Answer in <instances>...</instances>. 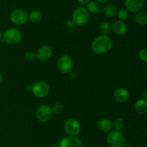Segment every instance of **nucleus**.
I'll use <instances>...</instances> for the list:
<instances>
[{"label": "nucleus", "mask_w": 147, "mask_h": 147, "mask_svg": "<svg viewBox=\"0 0 147 147\" xmlns=\"http://www.w3.org/2000/svg\"><path fill=\"white\" fill-rule=\"evenodd\" d=\"M113 47V41L108 35H100L93 40L91 48L93 53L98 55L105 54L111 50Z\"/></svg>", "instance_id": "nucleus-1"}, {"label": "nucleus", "mask_w": 147, "mask_h": 147, "mask_svg": "<svg viewBox=\"0 0 147 147\" xmlns=\"http://www.w3.org/2000/svg\"><path fill=\"white\" fill-rule=\"evenodd\" d=\"M126 142V137L120 131H111L106 138V142L109 147H124Z\"/></svg>", "instance_id": "nucleus-2"}, {"label": "nucleus", "mask_w": 147, "mask_h": 147, "mask_svg": "<svg viewBox=\"0 0 147 147\" xmlns=\"http://www.w3.org/2000/svg\"><path fill=\"white\" fill-rule=\"evenodd\" d=\"M72 21L79 26L87 24L90 19V14L87 9L83 7H78L73 11L72 14Z\"/></svg>", "instance_id": "nucleus-3"}, {"label": "nucleus", "mask_w": 147, "mask_h": 147, "mask_svg": "<svg viewBox=\"0 0 147 147\" xmlns=\"http://www.w3.org/2000/svg\"><path fill=\"white\" fill-rule=\"evenodd\" d=\"M22 33L16 28H9L4 32L3 40L9 45H15L19 44L22 40Z\"/></svg>", "instance_id": "nucleus-4"}, {"label": "nucleus", "mask_w": 147, "mask_h": 147, "mask_svg": "<svg viewBox=\"0 0 147 147\" xmlns=\"http://www.w3.org/2000/svg\"><path fill=\"white\" fill-rule=\"evenodd\" d=\"M52 108L47 105H41L37 107L35 112V116L37 120L42 123H46L51 119L53 116Z\"/></svg>", "instance_id": "nucleus-5"}, {"label": "nucleus", "mask_w": 147, "mask_h": 147, "mask_svg": "<svg viewBox=\"0 0 147 147\" xmlns=\"http://www.w3.org/2000/svg\"><path fill=\"white\" fill-rule=\"evenodd\" d=\"M80 124L77 120L70 119L66 121L64 123V131L69 136H77L80 134Z\"/></svg>", "instance_id": "nucleus-6"}, {"label": "nucleus", "mask_w": 147, "mask_h": 147, "mask_svg": "<svg viewBox=\"0 0 147 147\" xmlns=\"http://www.w3.org/2000/svg\"><path fill=\"white\" fill-rule=\"evenodd\" d=\"M57 66L58 70L62 73L68 74L73 69V60H72L70 56L67 55H62L57 60Z\"/></svg>", "instance_id": "nucleus-7"}, {"label": "nucleus", "mask_w": 147, "mask_h": 147, "mask_svg": "<svg viewBox=\"0 0 147 147\" xmlns=\"http://www.w3.org/2000/svg\"><path fill=\"white\" fill-rule=\"evenodd\" d=\"M10 20L15 25H22L28 20V14L23 9H14L10 14Z\"/></svg>", "instance_id": "nucleus-8"}, {"label": "nucleus", "mask_w": 147, "mask_h": 147, "mask_svg": "<svg viewBox=\"0 0 147 147\" xmlns=\"http://www.w3.org/2000/svg\"><path fill=\"white\" fill-rule=\"evenodd\" d=\"M32 91L35 97L42 98L48 95L50 92V87L46 82L40 81L32 86Z\"/></svg>", "instance_id": "nucleus-9"}, {"label": "nucleus", "mask_w": 147, "mask_h": 147, "mask_svg": "<svg viewBox=\"0 0 147 147\" xmlns=\"http://www.w3.org/2000/svg\"><path fill=\"white\" fill-rule=\"evenodd\" d=\"M59 147H83V144L76 136H65L60 140Z\"/></svg>", "instance_id": "nucleus-10"}, {"label": "nucleus", "mask_w": 147, "mask_h": 147, "mask_svg": "<svg viewBox=\"0 0 147 147\" xmlns=\"http://www.w3.org/2000/svg\"><path fill=\"white\" fill-rule=\"evenodd\" d=\"M145 0H125V7L126 10L130 12H139L144 6Z\"/></svg>", "instance_id": "nucleus-11"}, {"label": "nucleus", "mask_w": 147, "mask_h": 147, "mask_svg": "<svg viewBox=\"0 0 147 147\" xmlns=\"http://www.w3.org/2000/svg\"><path fill=\"white\" fill-rule=\"evenodd\" d=\"M36 57L40 61H47L53 55V50L48 45H42L37 50Z\"/></svg>", "instance_id": "nucleus-12"}, {"label": "nucleus", "mask_w": 147, "mask_h": 147, "mask_svg": "<svg viewBox=\"0 0 147 147\" xmlns=\"http://www.w3.org/2000/svg\"><path fill=\"white\" fill-rule=\"evenodd\" d=\"M113 97L115 100L119 103H125L128 101L130 98V94L126 89L123 88H119L115 90L113 93Z\"/></svg>", "instance_id": "nucleus-13"}, {"label": "nucleus", "mask_w": 147, "mask_h": 147, "mask_svg": "<svg viewBox=\"0 0 147 147\" xmlns=\"http://www.w3.org/2000/svg\"><path fill=\"white\" fill-rule=\"evenodd\" d=\"M97 126L99 130L107 133L110 132L113 129V122L108 118H102L98 120Z\"/></svg>", "instance_id": "nucleus-14"}, {"label": "nucleus", "mask_w": 147, "mask_h": 147, "mask_svg": "<svg viewBox=\"0 0 147 147\" xmlns=\"http://www.w3.org/2000/svg\"><path fill=\"white\" fill-rule=\"evenodd\" d=\"M113 30L116 35L123 36L127 32L128 27L124 22L118 20V21L115 22L113 24Z\"/></svg>", "instance_id": "nucleus-15"}, {"label": "nucleus", "mask_w": 147, "mask_h": 147, "mask_svg": "<svg viewBox=\"0 0 147 147\" xmlns=\"http://www.w3.org/2000/svg\"><path fill=\"white\" fill-rule=\"evenodd\" d=\"M135 111L139 115H144L147 112V100L145 99H139L134 105Z\"/></svg>", "instance_id": "nucleus-16"}, {"label": "nucleus", "mask_w": 147, "mask_h": 147, "mask_svg": "<svg viewBox=\"0 0 147 147\" xmlns=\"http://www.w3.org/2000/svg\"><path fill=\"white\" fill-rule=\"evenodd\" d=\"M117 7L115 4H109L106 5L103 8V14L105 17L108 18H111L113 17L116 14H117Z\"/></svg>", "instance_id": "nucleus-17"}, {"label": "nucleus", "mask_w": 147, "mask_h": 147, "mask_svg": "<svg viewBox=\"0 0 147 147\" xmlns=\"http://www.w3.org/2000/svg\"><path fill=\"white\" fill-rule=\"evenodd\" d=\"M87 4V10L88 11L89 13H91L93 14H97L100 11L101 6H100V4H99L98 1H90Z\"/></svg>", "instance_id": "nucleus-18"}, {"label": "nucleus", "mask_w": 147, "mask_h": 147, "mask_svg": "<svg viewBox=\"0 0 147 147\" xmlns=\"http://www.w3.org/2000/svg\"><path fill=\"white\" fill-rule=\"evenodd\" d=\"M134 21L137 24L144 26L147 24V15L144 12H137L134 16Z\"/></svg>", "instance_id": "nucleus-19"}, {"label": "nucleus", "mask_w": 147, "mask_h": 147, "mask_svg": "<svg viewBox=\"0 0 147 147\" xmlns=\"http://www.w3.org/2000/svg\"><path fill=\"white\" fill-rule=\"evenodd\" d=\"M42 18V14L38 10H33L28 15V19L33 23L40 22Z\"/></svg>", "instance_id": "nucleus-20"}, {"label": "nucleus", "mask_w": 147, "mask_h": 147, "mask_svg": "<svg viewBox=\"0 0 147 147\" xmlns=\"http://www.w3.org/2000/svg\"><path fill=\"white\" fill-rule=\"evenodd\" d=\"M111 25L107 21L103 22L99 25V31L103 35H108L111 32Z\"/></svg>", "instance_id": "nucleus-21"}, {"label": "nucleus", "mask_w": 147, "mask_h": 147, "mask_svg": "<svg viewBox=\"0 0 147 147\" xmlns=\"http://www.w3.org/2000/svg\"><path fill=\"white\" fill-rule=\"evenodd\" d=\"M113 127L115 128V130L120 131L124 127V121L121 118L116 119L113 123Z\"/></svg>", "instance_id": "nucleus-22"}, {"label": "nucleus", "mask_w": 147, "mask_h": 147, "mask_svg": "<svg viewBox=\"0 0 147 147\" xmlns=\"http://www.w3.org/2000/svg\"><path fill=\"white\" fill-rule=\"evenodd\" d=\"M117 16L121 21H123V20H127L129 17V11L126 9H121L117 11Z\"/></svg>", "instance_id": "nucleus-23"}, {"label": "nucleus", "mask_w": 147, "mask_h": 147, "mask_svg": "<svg viewBox=\"0 0 147 147\" xmlns=\"http://www.w3.org/2000/svg\"><path fill=\"white\" fill-rule=\"evenodd\" d=\"M52 111H53V113L55 114H60L63 112V107L60 103H55L53 105V108H52Z\"/></svg>", "instance_id": "nucleus-24"}, {"label": "nucleus", "mask_w": 147, "mask_h": 147, "mask_svg": "<svg viewBox=\"0 0 147 147\" xmlns=\"http://www.w3.org/2000/svg\"><path fill=\"white\" fill-rule=\"evenodd\" d=\"M139 57L142 61L146 63L147 62V49L144 48L139 51Z\"/></svg>", "instance_id": "nucleus-25"}, {"label": "nucleus", "mask_w": 147, "mask_h": 147, "mask_svg": "<svg viewBox=\"0 0 147 147\" xmlns=\"http://www.w3.org/2000/svg\"><path fill=\"white\" fill-rule=\"evenodd\" d=\"M25 58L27 59V60H29V61H32V60H34V59L36 58L35 53H34L33 52L31 51L27 52L25 54Z\"/></svg>", "instance_id": "nucleus-26"}, {"label": "nucleus", "mask_w": 147, "mask_h": 147, "mask_svg": "<svg viewBox=\"0 0 147 147\" xmlns=\"http://www.w3.org/2000/svg\"><path fill=\"white\" fill-rule=\"evenodd\" d=\"M68 75H69V78H70V79H72V80H74V79H76V77H77L76 72L73 71V70H71V71L68 73Z\"/></svg>", "instance_id": "nucleus-27"}, {"label": "nucleus", "mask_w": 147, "mask_h": 147, "mask_svg": "<svg viewBox=\"0 0 147 147\" xmlns=\"http://www.w3.org/2000/svg\"><path fill=\"white\" fill-rule=\"evenodd\" d=\"M80 4H87L90 1V0H77Z\"/></svg>", "instance_id": "nucleus-28"}, {"label": "nucleus", "mask_w": 147, "mask_h": 147, "mask_svg": "<svg viewBox=\"0 0 147 147\" xmlns=\"http://www.w3.org/2000/svg\"><path fill=\"white\" fill-rule=\"evenodd\" d=\"M109 1V0H96V1H98V2L99 3V4H104V3L107 2V1Z\"/></svg>", "instance_id": "nucleus-29"}, {"label": "nucleus", "mask_w": 147, "mask_h": 147, "mask_svg": "<svg viewBox=\"0 0 147 147\" xmlns=\"http://www.w3.org/2000/svg\"><path fill=\"white\" fill-rule=\"evenodd\" d=\"M147 91L146 90H144V99L146 100L147 99V94H146Z\"/></svg>", "instance_id": "nucleus-30"}, {"label": "nucleus", "mask_w": 147, "mask_h": 147, "mask_svg": "<svg viewBox=\"0 0 147 147\" xmlns=\"http://www.w3.org/2000/svg\"><path fill=\"white\" fill-rule=\"evenodd\" d=\"M2 82H3V76H1V74L0 73V85L2 83Z\"/></svg>", "instance_id": "nucleus-31"}, {"label": "nucleus", "mask_w": 147, "mask_h": 147, "mask_svg": "<svg viewBox=\"0 0 147 147\" xmlns=\"http://www.w3.org/2000/svg\"><path fill=\"white\" fill-rule=\"evenodd\" d=\"M1 40H2V34H1V31H0V41H1Z\"/></svg>", "instance_id": "nucleus-32"}, {"label": "nucleus", "mask_w": 147, "mask_h": 147, "mask_svg": "<svg viewBox=\"0 0 147 147\" xmlns=\"http://www.w3.org/2000/svg\"><path fill=\"white\" fill-rule=\"evenodd\" d=\"M49 147H59V146H57V145H51V146H50Z\"/></svg>", "instance_id": "nucleus-33"}, {"label": "nucleus", "mask_w": 147, "mask_h": 147, "mask_svg": "<svg viewBox=\"0 0 147 147\" xmlns=\"http://www.w3.org/2000/svg\"><path fill=\"white\" fill-rule=\"evenodd\" d=\"M124 147H133V146H124Z\"/></svg>", "instance_id": "nucleus-34"}]
</instances>
